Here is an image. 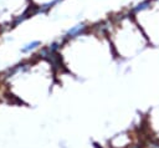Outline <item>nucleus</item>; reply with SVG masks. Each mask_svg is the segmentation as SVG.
I'll return each instance as SVG.
<instances>
[{"instance_id":"f257e3e1","label":"nucleus","mask_w":159,"mask_h":148,"mask_svg":"<svg viewBox=\"0 0 159 148\" xmlns=\"http://www.w3.org/2000/svg\"><path fill=\"white\" fill-rule=\"evenodd\" d=\"M84 30H86V25H84V24H78V25L71 27V29L67 31V36H68V37H76V36L81 35Z\"/></svg>"},{"instance_id":"f03ea898","label":"nucleus","mask_w":159,"mask_h":148,"mask_svg":"<svg viewBox=\"0 0 159 148\" xmlns=\"http://www.w3.org/2000/svg\"><path fill=\"white\" fill-rule=\"evenodd\" d=\"M40 45V42L39 41H32V42H30V44H27V45H25L24 47H22V52H29V51H31V50H34V49H36L37 46Z\"/></svg>"}]
</instances>
